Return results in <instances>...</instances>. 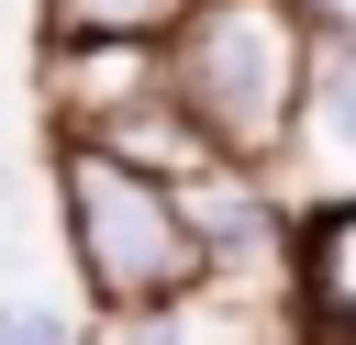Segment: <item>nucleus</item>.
Instances as JSON below:
<instances>
[{"mask_svg":"<svg viewBox=\"0 0 356 345\" xmlns=\"http://www.w3.org/2000/svg\"><path fill=\"white\" fill-rule=\"evenodd\" d=\"M122 345H200V334H178V323H145V334H122Z\"/></svg>","mask_w":356,"mask_h":345,"instance_id":"obj_8","label":"nucleus"},{"mask_svg":"<svg viewBox=\"0 0 356 345\" xmlns=\"http://www.w3.org/2000/svg\"><path fill=\"white\" fill-rule=\"evenodd\" d=\"M323 122H334V145H356V45H345L334 78H323Z\"/></svg>","mask_w":356,"mask_h":345,"instance_id":"obj_5","label":"nucleus"},{"mask_svg":"<svg viewBox=\"0 0 356 345\" xmlns=\"http://www.w3.org/2000/svg\"><path fill=\"white\" fill-rule=\"evenodd\" d=\"M167 89H178V111H189L211 145L256 156V145L289 122V89H300V33H289V11H278V0H200V11L178 22Z\"/></svg>","mask_w":356,"mask_h":345,"instance_id":"obj_1","label":"nucleus"},{"mask_svg":"<svg viewBox=\"0 0 356 345\" xmlns=\"http://www.w3.org/2000/svg\"><path fill=\"white\" fill-rule=\"evenodd\" d=\"M312 22H334V33H356V0H300Z\"/></svg>","mask_w":356,"mask_h":345,"instance_id":"obj_7","label":"nucleus"},{"mask_svg":"<svg viewBox=\"0 0 356 345\" xmlns=\"http://www.w3.org/2000/svg\"><path fill=\"white\" fill-rule=\"evenodd\" d=\"M156 22H178V0H56V33H89V45H122Z\"/></svg>","mask_w":356,"mask_h":345,"instance_id":"obj_4","label":"nucleus"},{"mask_svg":"<svg viewBox=\"0 0 356 345\" xmlns=\"http://www.w3.org/2000/svg\"><path fill=\"white\" fill-rule=\"evenodd\" d=\"M312 300L356 334V211H334V223L312 234Z\"/></svg>","mask_w":356,"mask_h":345,"instance_id":"obj_3","label":"nucleus"},{"mask_svg":"<svg viewBox=\"0 0 356 345\" xmlns=\"http://www.w3.org/2000/svg\"><path fill=\"white\" fill-rule=\"evenodd\" d=\"M0 345H67V334H56L44 312H0Z\"/></svg>","mask_w":356,"mask_h":345,"instance_id":"obj_6","label":"nucleus"},{"mask_svg":"<svg viewBox=\"0 0 356 345\" xmlns=\"http://www.w3.org/2000/svg\"><path fill=\"white\" fill-rule=\"evenodd\" d=\"M67 234H78V267H89V289L100 300H178L189 278H200V234H189V211L134 167V156H100V145H78L67 156Z\"/></svg>","mask_w":356,"mask_h":345,"instance_id":"obj_2","label":"nucleus"}]
</instances>
